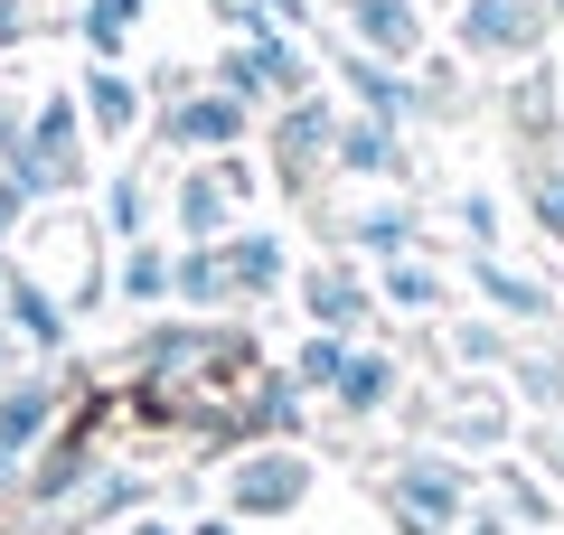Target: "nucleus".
I'll return each mask as SVG.
<instances>
[{
    "label": "nucleus",
    "instance_id": "f257e3e1",
    "mask_svg": "<svg viewBox=\"0 0 564 535\" xmlns=\"http://www.w3.org/2000/svg\"><path fill=\"white\" fill-rule=\"evenodd\" d=\"M386 507H395L414 535H452L470 507H480V479H470V460H452V451H404L395 470H386Z\"/></svg>",
    "mask_w": 564,
    "mask_h": 535
},
{
    "label": "nucleus",
    "instance_id": "f03ea898",
    "mask_svg": "<svg viewBox=\"0 0 564 535\" xmlns=\"http://www.w3.org/2000/svg\"><path fill=\"white\" fill-rule=\"evenodd\" d=\"M245 207H254V170H245V160H226V151L170 178V226H180L188 244H226Z\"/></svg>",
    "mask_w": 564,
    "mask_h": 535
},
{
    "label": "nucleus",
    "instance_id": "7ed1b4c3",
    "mask_svg": "<svg viewBox=\"0 0 564 535\" xmlns=\"http://www.w3.org/2000/svg\"><path fill=\"white\" fill-rule=\"evenodd\" d=\"M76 141H85L76 95H47L39 113H29V132H20V160H10L0 178H20V198H29V207L57 198V188H76Z\"/></svg>",
    "mask_w": 564,
    "mask_h": 535
},
{
    "label": "nucleus",
    "instance_id": "20e7f679",
    "mask_svg": "<svg viewBox=\"0 0 564 535\" xmlns=\"http://www.w3.org/2000/svg\"><path fill=\"white\" fill-rule=\"evenodd\" d=\"M302 498H311V460L292 441H263V451H245L226 470V507L236 516H292Z\"/></svg>",
    "mask_w": 564,
    "mask_h": 535
},
{
    "label": "nucleus",
    "instance_id": "39448f33",
    "mask_svg": "<svg viewBox=\"0 0 564 535\" xmlns=\"http://www.w3.org/2000/svg\"><path fill=\"white\" fill-rule=\"evenodd\" d=\"M452 39H462V57H536L545 39V0H462V20H452Z\"/></svg>",
    "mask_w": 564,
    "mask_h": 535
},
{
    "label": "nucleus",
    "instance_id": "423d86ee",
    "mask_svg": "<svg viewBox=\"0 0 564 535\" xmlns=\"http://www.w3.org/2000/svg\"><path fill=\"white\" fill-rule=\"evenodd\" d=\"M254 132V103H236V95H170V113H161V141L170 151H188V160H217V151H236V141Z\"/></svg>",
    "mask_w": 564,
    "mask_h": 535
},
{
    "label": "nucleus",
    "instance_id": "0eeeda50",
    "mask_svg": "<svg viewBox=\"0 0 564 535\" xmlns=\"http://www.w3.org/2000/svg\"><path fill=\"white\" fill-rule=\"evenodd\" d=\"M47 423H57V376H10L0 385V489L20 470V451H39Z\"/></svg>",
    "mask_w": 564,
    "mask_h": 535
},
{
    "label": "nucleus",
    "instance_id": "6e6552de",
    "mask_svg": "<svg viewBox=\"0 0 564 535\" xmlns=\"http://www.w3.org/2000/svg\"><path fill=\"white\" fill-rule=\"evenodd\" d=\"M339 85H348V95H358V103H367L377 122H395V132H404V122L423 113V85L404 76V66L367 57V47H339Z\"/></svg>",
    "mask_w": 564,
    "mask_h": 535
},
{
    "label": "nucleus",
    "instance_id": "1a4fd4ad",
    "mask_svg": "<svg viewBox=\"0 0 564 535\" xmlns=\"http://www.w3.org/2000/svg\"><path fill=\"white\" fill-rule=\"evenodd\" d=\"M348 39H358L367 57L414 66L423 57V10H414V0H348Z\"/></svg>",
    "mask_w": 564,
    "mask_h": 535
},
{
    "label": "nucleus",
    "instance_id": "9d476101",
    "mask_svg": "<svg viewBox=\"0 0 564 535\" xmlns=\"http://www.w3.org/2000/svg\"><path fill=\"white\" fill-rule=\"evenodd\" d=\"M76 113H85V132H95V141H132L141 132V85L122 76V66H85Z\"/></svg>",
    "mask_w": 564,
    "mask_h": 535
},
{
    "label": "nucleus",
    "instance_id": "9b49d317",
    "mask_svg": "<svg viewBox=\"0 0 564 535\" xmlns=\"http://www.w3.org/2000/svg\"><path fill=\"white\" fill-rule=\"evenodd\" d=\"M329 170H358V178H404V141H395V122H377V113L339 122V132H329Z\"/></svg>",
    "mask_w": 564,
    "mask_h": 535
},
{
    "label": "nucleus",
    "instance_id": "f8f14e48",
    "mask_svg": "<svg viewBox=\"0 0 564 535\" xmlns=\"http://www.w3.org/2000/svg\"><path fill=\"white\" fill-rule=\"evenodd\" d=\"M217 254H226V282H236V301L282 292V273H292V263H282V236H273V226H236Z\"/></svg>",
    "mask_w": 564,
    "mask_h": 535
},
{
    "label": "nucleus",
    "instance_id": "ddd939ff",
    "mask_svg": "<svg viewBox=\"0 0 564 535\" xmlns=\"http://www.w3.org/2000/svg\"><path fill=\"white\" fill-rule=\"evenodd\" d=\"M367 301H377V292H367V282L348 273V263H321V273H302V310H311V329H329V338H348V329H358V319H367Z\"/></svg>",
    "mask_w": 564,
    "mask_h": 535
},
{
    "label": "nucleus",
    "instance_id": "4468645a",
    "mask_svg": "<svg viewBox=\"0 0 564 535\" xmlns=\"http://www.w3.org/2000/svg\"><path fill=\"white\" fill-rule=\"evenodd\" d=\"M329 132H339V113H329V95H302L292 113H282L273 151H282V178H311V160H329Z\"/></svg>",
    "mask_w": 564,
    "mask_h": 535
},
{
    "label": "nucleus",
    "instance_id": "2eb2a0df",
    "mask_svg": "<svg viewBox=\"0 0 564 535\" xmlns=\"http://www.w3.org/2000/svg\"><path fill=\"white\" fill-rule=\"evenodd\" d=\"M170 301H188V310H226V301H236V282H226V254H217V244L170 254Z\"/></svg>",
    "mask_w": 564,
    "mask_h": 535
},
{
    "label": "nucleus",
    "instance_id": "dca6fc26",
    "mask_svg": "<svg viewBox=\"0 0 564 535\" xmlns=\"http://www.w3.org/2000/svg\"><path fill=\"white\" fill-rule=\"evenodd\" d=\"M386 395H395V357L348 348V367H339V385H329V404H339V414H377Z\"/></svg>",
    "mask_w": 564,
    "mask_h": 535
},
{
    "label": "nucleus",
    "instance_id": "f3484780",
    "mask_svg": "<svg viewBox=\"0 0 564 535\" xmlns=\"http://www.w3.org/2000/svg\"><path fill=\"white\" fill-rule=\"evenodd\" d=\"M0 319H10L29 348H66V310H57V301H47L29 273H10V301H0Z\"/></svg>",
    "mask_w": 564,
    "mask_h": 535
},
{
    "label": "nucleus",
    "instance_id": "a211bd4d",
    "mask_svg": "<svg viewBox=\"0 0 564 535\" xmlns=\"http://www.w3.org/2000/svg\"><path fill=\"white\" fill-rule=\"evenodd\" d=\"M443 433H452V441H470V451H489V441L508 433V404L489 395V385H452V404H443Z\"/></svg>",
    "mask_w": 564,
    "mask_h": 535
},
{
    "label": "nucleus",
    "instance_id": "6ab92c4d",
    "mask_svg": "<svg viewBox=\"0 0 564 535\" xmlns=\"http://www.w3.org/2000/svg\"><path fill=\"white\" fill-rule=\"evenodd\" d=\"M470 282H480V292L499 301L508 319H545V282H527V273H508L499 254H470Z\"/></svg>",
    "mask_w": 564,
    "mask_h": 535
},
{
    "label": "nucleus",
    "instance_id": "aec40b11",
    "mask_svg": "<svg viewBox=\"0 0 564 535\" xmlns=\"http://www.w3.org/2000/svg\"><path fill=\"white\" fill-rule=\"evenodd\" d=\"M377 301H395V310H443V273H433V263H414V254H386Z\"/></svg>",
    "mask_w": 564,
    "mask_h": 535
},
{
    "label": "nucleus",
    "instance_id": "412c9836",
    "mask_svg": "<svg viewBox=\"0 0 564 535\" xmlns=\"http://www.w3.org/2000/svg\"><path fill=\"white\" fill-rule=\"evenodd\" d=\"M339 367H348V338L311 329V338H302V357H292V385H302V395H329V385H339Z\"/></svg>",
    "mask_w": 564,
    "mask_h": 535
},
{
    "label": "nucleus",
    "instance_id": "4be33fe9",
    "mask_svg": "<svg viewBox=\"0 0 564 535\" xmlns=\"http://www.w3.org/2000/svg\"><path fill=\"white\" fill-rule=\"evenodd\" d=\"M76 39H85V57H95V66H122L132 20H122V10H104V0H85V10H76Z\"/></svg>",
    "mask_w": 564,
    "mask_h": 535
},
{
    "label": "nucleus",
    "instance_id": "5701e85b",
    "mask_svg": "<svg viewBox=\"0 0 564 535\" xmlns=\"http://www.w3.org/2000/svg\"><path fill=\"white\" fill-rule=\"evenodd\" d=\"M348 236H358L367 254H414V236H423V226H414V207H367V217L348 226Z\"/></svg>",
    "mask_w": 564,
    "mask_h": 535
},
{
    "label": "nucleus",
    "instance_id": "b1692460",
    "mask_svg": "<svg viewBox=\"0 0 564 535\" xmlns=\"http://www.w3.org/2000/svg\"><path fill=\"white\" fill-rule=\"evenodd\" d=\"M104 226L141 244V226H151V178H141V170H122L113 188H104Z\"/></svg>",
    "mask_w": 564,
    "mask_h": 535
},
{
    "label": "nucleus",
    "instance_id": "393cba45",
    "mask_svg": "<svg viewBox=\"0 0 564 535\" xmlns=\"http://www.w3.org/2000/svg\"><path fill=\"white\" fill-rule=\"evenodd\" d=\"M122 301H141V310L170 301V254L161 244H132V254H122Z\"/></svg>",
    "mask_w": 564,
    "mask_h": 535
},
{
    "label": "nucleus",
    "instance_id": "a878e982",
    "mask_svg": "<svg viewBox=\"0 0 564 535\" xmlns=\"http://www.w3.org/2000/svg\"><path fill=\"white\" fill-rule=\"evenodd\" d=\"M452 357H462V367H499V357H508V338L489 329V319H462V329H452Z\"/></svg>",
    "mask_w": 564,
    "mask_h": 535
},
{
    "label": "nucleus",
    "instance_id": "bb28decb",
    "mask_svg": "<svg viewBox=\"0 0 564 535\" xmlns=\"http://www.w3.org/2000/svg\"><path fill=\"white\" fill-rule=\"evenodd\" d=\"M536 226L564 244V170H536Z\"/></svg>",
    "mask_w": 564,
    "mask_h": 535
},
{
    "label": "nucleus",
    "instance_id": "cd10ccee",
    "mask_svg": "<svg viewBox=\"0 0 564 535\" xmlns=\"http://www.w3.org/2000/svg\"><path fill=\"white\" fill-rule=\"evenodd\" d=\"M462 236L489 254V244H499V207H489V198H462Z\"/></svg>",
    "mask_w": 564,
    "mask_h": 535
},
{
    "label": "nucleus",
    "instance_id": "c85d7f7f",
    "mask_svg": "<svg viewBox=\"0 0 564 535\" xmlns=\"http://www.w3.org/2000/svg\"><path fill=\"white\" fill-rule=\"evenodd\" d=\"M29 29H39V10H29V0H0V47H20Z\"/></svg>",
    "mask_w": 564,
    "mask_h": 535
},
{
    "label": "nucleus",
    "instance_id": "c756f323",
    "mask_svg": "<svg viewBox=\"0 0 564 535\" xmlns=\"http://www.w3.org/2000/svg\"><path fill=\"white\" fill-rule=\"evenodd\" d=\"M20 217H29V198H20V178H0V244L20 236Z\"/></svg>",
    "mask_w": 564,
    "mask_h": 535
},
{
    "label": "nucleus",
    "instance_id": "7c9ffc66",
    "mask_svg": "<svg viewBox=\"0 0 564 535\" xmlns=\"http://www.w3.org/2000/svg\"><path fill=\"white\" fill-rule=\"evenodd\" d=\"M20 132H29V122H20V103H0V170L20 160Z\"/></svg>",
    "mask_w": 564,
    "mask_h": 535
},
{
    "label": "nucleus",
    "instance_id": "2f4dec72",
    "mask_svg": "<svg viewBox=\"0 0 564 535\" xmlns=\"http://www.w3.org/2000/svg\"><path fill=\"white\" fill-rule=\"evenodd\" d=\"M452 535H508V516H489V507H470V516H462V526H452Z\"/></svg>",
    "mask_w": 564,
    "mask_h": 535
},
{
    "label": "nucleus",
    "instance_id": "473e14b6",
    "mask_svg": "<svg viewBox=\"0 0 564 535\" xmlns=\"http://www.w3.org/2000/svg\"><path fill=\"white\" fill-rule=\"evenodd\" d=\"M545 451H555V470H564V423H545Z\"/></svg>",
    "mask_w": 564,
    "mask_h": 535
},
{
    "label": "nucleus",
    "instance_id": "72a5a7b5",
    "mask_svg": "<svg viewBox=\"0 0 564 535\" xmlns=\"http://www.w3.org/2000/svg\"><path fill=\"white\" fill-rule=\"evenodd\" d=\"M10 348H20V329H10V319H0V367H10Z\"/></svg>",
    "mask_w": 564,
    "mask_h": 535
},
{
    "label": "nucleus",
    "instance_id": "f704fd0d",
    "mask_svg": "<svg viewBox=\"0 0 564 535\" xmlns=\"http://www.w3.org/2000/svg\"><path fill=\"white\" fill-rule=\"evenodd\" d=\"M198 535H236V526H226V516H207V526H198Z\"/></svg>",
    "mask_w": 564,
    "mask_h": 535
},
{
    "label": "nucleus",
    "instance_id": "c9c22d12",
    "mask_svg": "<svg viewBox=\"0 0 564 535\" xmlns=\"http://www.w3.org/2000/svg\"><path fill=\"white\" fill-rule=\"evenodd\" d=\"M132 535H170V526H161V516H151V526H132Z\"/></svg>",
    "mask_w": 564,
    "mask_h": 535
},
{
    "label": "nucleus",
    "instance_id": "e433bc0d",
    "mask_svg": "<svg viewBox=\"0 0 564 535\" xmlns=\"http://www.w3.org/2000/svg\"><path fill=\"white\" fill-rule=\"evenodd\" d=\"M545 20H564V0H545Z\"/></svg>",
    "mask_w": 564,
    "mask_h": 535
},
{
    "label": "nucleus",
    "instance_id": "4c0bfd02",
    "mask_svg": "<svg viewBox=\"0 0 564 535\" xmlns=\"http://www.w3.org/2000/svg\"><path fill=\"white\" fill-rule=\"evenodd\" d=\"M0 301H10V263H0Z\"/></svg>",
    "mask_w": 564,
    "mask_h": 535
},
{
    "label": "nucleus",
    "instance_id": "58836bf2",
    "mask_svg": "<svg viewBox=\"0 0 564 535\" xmlns=\"http://www.w3.org/2000/svg\"><path fill=\"white\" fill-rule=\"evenodd\" d=\"M414 10H433V0H414Z\"/></svg>",
    "mask_w": 564,
    "mask_h": 535
},
{
    "label": "nucleus",
    "instance_id": "ea45409f",
    "mask_svg": "<svg viewBox=\"0 0 564 535\" xmlns=\"http://www.w3.org/2000/svg\"><path fill=\"white\" fill-rule=\"evenodd\" d=\"M329 10H348V0H329Z\"/></svg>",
    "mask_w": 564,
    "mask_h": 535
}]
</instances>
